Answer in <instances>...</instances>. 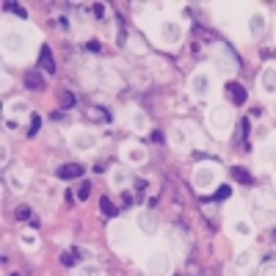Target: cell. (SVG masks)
I'll return each mask as SVG.
<instances>
[{
    "label": "cell",
    "mask_w": 276,
    "mask_h": 276,
    "mask_svg": "<svg viewBox=\"0 0 276 276\" xmlns=\"http://www.w3.org/2000/svg\"><path fill=\"white\" fill-rule=\"evenodd\" d=\"M39 127H42V116H36V113H33V116H31V127H28V136L31 138L39 133Z\"/></svg>",
    "instance_id": "obj_31"
},
{
    "label": "cell",
    "mask_w": 276,
    "mask_h": 276,
    "mask_svg": "<svg viewBox=\"0 0 276 276\" xmlns=\"http://www.w3.org/2000/svg\"><path fill=\"white\" fill-rule=\"evenodd\" d=\"M169 271H171L169 252H152L146 257V273L149 276H169Z\"/></svg>",
    "instance_id": "obj_5"
},
{
    "label": "cell",
    "mask_w": 276,
    "mask_h": 276,
    "mask_svg": "<svg viewBox=\"0 0 276 276\" xmlns=\"http://www.w3.org/2000/svg\"><path fill=\"white\" fill-rule=\"evenodd\" d=\"M230 193H232V188H230V185H221L218 191L213 193V199H227V196H230Z\"/></svg>",
    "instance_id": "obj_38"
},
{
    "label": "cell",
    "mask_w": 276,
    "mask_h": 276,
    "mask_svg": "<svg viewBox=\"0 0 276 276\" xmlns=\"http://www.w3.org/2000/svg\"><path fill=\"white\" fill-rule=\"evenodd\" d=\"M11 188H14V191H25V177L22 174H14V177H11Z\"/></svg>",
    "instance_id": "obj_36"
},
{
    "label": "cell",
    "mask_w": 276,
    "mask_h": 276,
    "mask_svg": "<svg viewBox=\"0 0 276 276\" xmlns=\"http://www.w3.org/2000/svg\"><path fill=\"white\" fill-rule=\"evenodd\" d=\"M193 185H196L199 191H210V188L215 185V169L210 163L196 166V171H193Z\"/></svg>",
    "instance_id": "obj_8"
},
{
    "label": "cell",
    "mask_w": 276,
    "mask_h": 276,
    "mask_svg": "<svg viewBox=\"0 0 276 276\" xmlns=\"http://www.w3.org/2000/svg\"><path fill=\"white\" fill-rule=\"evenodd\" d=\"M78 276H103V271H99L97 265H80L78 268Z\"/></svg>",
    "instance_id": "obj_28"
},
{
    "label": "cell",
    "mask_w": 276,
    "mask_h": 276,
    "mask_svg": "<svg viewBox=\"0 0 276 276\" xmlns=\"http://www.w3.org/2000/svg\"><path fill=\"white\" fill-rule=\"evenodd\" d=\"M72 105H75V97H72L69 91H64L61 94V108H72Z\"/></svg>",
    "instance_id": "obj_39"
},
{
    "label": "cell",
    "mask_w": 276,
    "mask_h": 276,
    "mask_svg": "<svg viewBox=\"0 0 276 276\" xmlns=\"http://www.w3.org/2000/svg\"><path fill=\"white\" fill-rule=\"evenodd\" d=\"M273 240H276V227H273Z\"/></svg>",
    "instance_id": "obj_45"
},
{
    "label": "cell",
    "mask_w": 276,
    "mask_h": 276,
    "mask_svg": "<svg viewBox=\"0 0 276 276\" xmlns=\"http://www.w3.org/2000/svg\"><path fill=\"white\" fill-rule=\"evenodd\" d=\"M89 116L99 119V124H108V122H111V113H108L105 108H97V105H94V108H89Z\"/></svg>",
    "instance_id": "obj_24"
},
{
    "label": "cell",
    "mask_w": 276,
    "mask_h": 276,
    "mask_svg": "<svg viewBox=\"0 0 276 276\" xmlns=\"http://www.w3.org/2000/svg\"><path fill=\"white\" fill-rule=\"evenodd\" d=\"M213 64L218 72H224V75H235L238 72V58H235V53L230 47H215V56H213Z\"/></svg>",
    "instance_id": "obj_4"
},
{
    "label": "cell",
    "mask_w": 276,
    "mask_h": 276,
    "mask_svg": "<svg viewBox=\"0 0 276 276\" xmlns=\"http://www.w3.org/2000/svg\"><path fill=\"white\" fill-rule=\"evenodd\" d=\"M39 66L47 75H56V58H53V50L47 44H42V50H39Z\"/></svg>",
    "instance_id": "obj_12"
},
{
    "label": "cell",
    "mask_w": 276,
    "mask_h": 276,
    "mask_svg": "<svg viewBox=\"0 0 276 276\" xmlns=\"http://www.w3.org/2000/svg\"><path fill=\"white\" fill-rule=\"evenodd\" d=\"M146 124H149V122H146V113H141V111H136V113H133V130H146Z\"/></svg>",
    "instance_id": "obj_25"
},
{
    "label": "cell",
    "mask_w": 276,
    "mask_h": 276,
    "mask_svg": "<svg viewBox=\"0 0 276 276\" xmlns=\"http://www.w3.org/2000/svg\"><path fill=\"white\" fill-rule=\"evenodd\" d=\"M265 136H268V127H265V124H260V127H257V141H262Z\"/></svg>",
    "instance_id": "obj_43"
},
{
    "label": "cell",
    "mask_w": 276,
    "mask_h": 276,
    "mask_svg": "<svg viewBox=\"0 0 276 276\" xmlns=\"http://www.w3.org/2000/svg\"><path fill=\"white\" fill-rule=\"evenodd\" d=\"M108 243H111L113 252H124V248H130L133 243V230L127 221H113L111 227H108Z\"/></svg>",
    "instance_id": "obj_1"
},
{
    "label": "cell",
    "mask_w": 276,
    "mask_h": 276,
    "mask_svg": "<svg viewBox=\"0 0 276 276\" xmlns=\"http://www.w3.org/2000/svg\"><path fill=\"white\" fill-rule=\"evenodd\" d=\"M260 276H276V262H268L265 268H262V273Z\"/></svg>",
    "instance_id": "obj_40"
},
{
    "label": "cell",
    "mask_w": 276,
    "mask_h": 276,
    "mask_svg": "<svg viewBox=\"0 0 276 276\" xmlns=\"http://www.w3.org/2000/svg\"><path fill=\"white\" fill-rule=\"evenodd\" d=\"M17 127H19V122H17L14 116H9V119H6V130H11V133H14Z\"/></svg>",
    "instance_id": "obj_41"
},
{
    "label": "cell",
    "mask_w": 276,
    "mask_h": 276,
    "mask_svg": "<svg viewBox=\"0 0 276 276\" xmlns=\"http://www.w3.org/2000/svg\"><path fill=\"white\" fill-rule=\"evenodd\" d=\"M158 33H160V42L166 47H174V44H180V39H183V25L174 22V19H166V22H160Z\"/></svg>",
    "instance_id": "obj_6"
},
{
    "label": "cell",
    "mask_w": 276,
    "mask_h": 276,
    "mask_svg": "<svg viewBox=\"0 0 276 276\" xmlns=\"http://www.w3.org/2000/svg\"><path fill=\"white\" fill-rule=\"evenodd\" d=\"M89 193H91V185H89V183H80V185H78V199H80V202L89 199Z\"/></svg>",
    "instance_id": "obj_34"
},
{
    "label": "cell",
    "mask_w": 276,
    "mask_h": 276,
    "mask_svg": "<svg viewBox=\"0 0 276 276\" xmlns=\"http://www.w3.org/2000/svg\"><path fill=\"white\" fill-rule=\"evenodd\" d=\"M254 210H260V221L271 218V210H276V202L268 191H257L254 193Z\"/></svg>",
    "instance_id": "obj_10"
},
{
    "label": "cell",
    "mask_w": 276,
    "mask_h": 276,
    "mask_svg": "<svg viewBox=\"0 0 276 276\" xmlns=\"http://www.w3.org/2000/svg\"><path fill=\"white\" fill-rule=\"evenodd\" d=\"M273 160H276V146L260 144V146H257V163H260V166H271Z\"/></svg>",
    "instance_id": "obj_17"
},
{
    "label": "cell",
    "mask_w": 276,
    "mask_h": 276,
    "mask_svg": "<svg viewBox=\"0 0 276 276\" xmlns=\"http://www.w3.org/2000/svg\"><path fill=\"white\" fill-rule=\"evenodd\" d=\"M25 47H28V42H25V33L22 31H17V28H6L3 31V53H6V56L22 58Z\"/></svg>",
    "instance_id": "obj_2"
},
{
    "label": "cell",
    "mask_w": 276,
    "mask_h": 276,
    "mask_svg": "<svg viewBox=\"0 0 276 276\" xmlns=\"http://www.w3.org/2000/svg\"><path fill=\"white\" fill-rule=\"evenodd\" d=\"M191 91H193V97L207 99L213 91V78L207 75V72H196V75L191 78Z\"/></svg>",
    "instance_id": "obj_9"
},
{
    "label": "cell",
    "mask_w": 276,
    "mask_h": 276,
    "mask_svg": "<svg viewBox=\"0 0 276 276\" xmlns=\"http://www.w3.org/2000/svg\"><path fill=\"white\" fill-rule=\"evenodd\" d=\"M19 243H22L25 248H36L39 246V238L33 232H22V235H19Z\"/></svg>",
    "instance_id": "obj_27"
},
{
    "label": "cell",
    "mask_w": 276,
    "mask_h": 276,
    "mask_svg": "<svg viewBox=\"0 0 276 276\" xmlns=\"http://www.w3.org/2000/svg\"><path fill=\"white\" fill-rule=\"evenodd\" d=\"M207 124H210L215 133H227L232 127V111L227 105H213L210 111H207Z\"/></svg>",
    "instance_id": "obj_3"
},
{
    "label": "cell",
    "mask_w": 276,
    "mask_h": 276,
    "mask_svg": "<svg viewBox=\"0 0 276 276\" xmlns=\"http://www.w3.org/2000/svg\"><path fill=\"white\" fill-rule=\"evenodd\" d=\"M61 262H64L66 268L78 265V248H75V252H64V254H61Z\"/></svg>",
    "instance_id": "obj_29"
},
{
    "label": "cell",
    "mask_w": 276,
    "mask_h": 276,
    "mask_svg": "<svg viewBox=\"0 0 276 276\" xmlns=\"http://www.w3.org/2000/svg\"><path fill=\"white\" fill-rule=\"evenodd\" d=\"M169 240H171V246L174 248H183L185 243H183V235H180V230H171L169 232Z\"/></svg>",
    "instance_id": "obj_33"
},
{
    "label": "cell",
    "mask_w": 276,
    "mask_h": 276,
    "mask_svg": "<svg viewBox=\"0 0 276 276\" xmlns=\"http://www.w3.org/2000/svg\"><path fill=\"white\" fill-rule=\"evenodd\" d=\"M248 33H252L254 39L265 33V14H262V11H254V14L248 17Z\"/></svg>",
    "instance_id": "obj_15"
},
{
    "label": "cell",
    "mask_w": 276,
    "mask_h": 276,
    "mask_svg": "<svg viewBox=\"0 0 276 276\" xmlns=\"http://www.w3.org/2000/svg\"><path fill=\"white\" fill-rule=\"evenodd\" d=\"M254 265V252H248V248H243V252H238V257H235V268L238 271H246V268Z\"/></svg>",
    "instance_id": "obj_20"
},
{
    "label": "cell",
    "mask_w": 276,
    "mask_h": 276,
    "mask_svg": "<svg viewBox=\"0 0 276 276\" xmlns=\"http://www.w3.org/2000/svg\"><path fill=\"white\" fill-rule=\"evenodd\" d=\"M3 9H6V11H11V14H17V17H22V19L28 17V11H25L22 6H19V3H6Z\"/></svg>",
    "instance_id": "obj_30"
},
{
    "label": "cell",
    "mask_w": 276,
    "mask_h": 276,
    "mask_svg": "<svg viewBox=\"0 0 276 276\" xmlns=\"http://www.w3.org/2000/svg\"><path fill=\"white\" fill-rule=\"evenodd\" d=\"M19 113H28V105H25V103H14V105H9V116H19Z\"/></svg>",
    "instance_id": "obj_32"
},
{
    "label": "cell",
    "mask_w": 276,
    "mask_h": 276,
    "mask_svg": "<svg viewBox=\"0 0 276 276\" xmlns=\"http://www.w3.org/2000/svg\"><path fill=\"white\" fill-rule=\"evenodd\" d=\"M130 180H133V174H130V169H124V166H116V169L111 171V183H113V188L130 185Z\"/></svg>",
    "instance_id": "obj_16"
},
{
    "label": "cell",
    "mask_w": 276,
    "mask_h": 276,
    "mask_svg": "<svg viewBox=\"0 0 276 276\" xmlns=\"http://www.w3.org/2000/svg\"><path fill=\"white\" fill-rule=\"evenodd\" d=\"M25 86H28L31 91H42L44 89V80L39 78V72H31V75L25 78Z\"/></svg>",
    "instance_id": "obj_23"
},
{
    "label": "cell",
    "mask_w": 276,
    "mask_h": 276,
    "mask_svg": "<svg viewBox=\"0 0 276 276\" xmlns=\"http://www.w3.org/2000/svg\"><path fill=\"white\" fill-rule=\"evenodd\" d=\"M260 86L265 94H276V66H265V69H262Z\"/></svg>",
    "instance_id": "obj_14"
},
{
    "label": "cell",
    "mask_w": 276,
    "mask_h": 276,
    "mask_svg": "<svg viewBox=\"0 0 276 276\" xmlns=\"http://www.w3.org/2000/svg\"><path fill=\"white\" fill-rule=\"evenodd\" d=\"M17 218H19V221H28V218H31V207H28V205H19V207H17Z\"/></svg>",
    "instance_id": "obj_37"
},
{
    "label": "cell",
    "mask_w": 276,
    "mask_h": 276,
    "mask_svg": "<svg viewBox=\"0 0 276 276\" xmlns=\"http://www.w3.org/2000/svg\"><path fill=\"white\" fill-rule=\"evenodd\" d=\"M99 210H103L105 215H108V218H113V215H116L119 210H116V207H113V202L111 199H108V196H103V199H99Z\"/></svg>",
    "instance_id": "obj_26"
},
{
    "label": "cell",
    "mask_w": 276,
    "mask_h": 276,
    "mask_svg": "<svg viewBox=\"0 0 276 276\" xmlns=\"http://www.w3.org/2000/svg\"><path fill=\"white\" fill-rule=\"evenodd\" d=\"M124 158H127V163H130V166H141L146 160V149H144V146H127Z\"/></svg>",
    "instance_id": "obj_19"
},
{
    "label": "cell",
    "mask_w": 276,
    "mask_h": 276,
    "mask_svg": "<svg viewBox=\"0 0 276 276\" xmlns=\"http://www.w3.org/2000/svg\"><path fill=\"white\" fill-rule=\"evenodd\" d=\"M69 144L75 146L78 152H91L94 146L99 144V138H97V133H91V130H75L69 136Z\"/></svg>",
    "instance_id": "obj_7"
},
{
    "label": "cell",
    "mask_w": 276,
    "mask_h": 276,
    "mask_svg": "<svg viewBox=\"0 0 276 276\" xmlns=\"http://www.w3.org/2000/svg\"><path fill=\"white\" fill-rule=\"evenodd\" d=\"M171 141H174L177 146H183V144H185V133L180 130V127H174V130H171Z\"/></svg>",
    "instance_id": "obj_35"
},
{
    "label": "cell",
    "mask_w": 276,
    "mask_h": 276,
    "mask_svg": "<svg viewBox=\"0 0 276 276\" xmlns=\"http://www.w3.org/2000/svg\"><path fill=\"white\" fill-rule=\"evenodd\" d=\"M86 50H89V53H97V50H99V42H89V44H86Z\"/></svg>",
    "instance_id": "obj_44"
},
{
    "label": "cell",
    "mask_w": 276,
    "mask_h": 276,
    "mask_svg": "<svg viewBox=\"0 0 276 276\" xmlns=\"http://www.w3.org/2000/svg\"><path fill=\"white\" fill-rule=\"evenodd\" d=\"M94 17H97V19H103V17H105V6H103V3L94 6Z\"/></svg>",
    "instance_id": "obj_42"
},
{
    "label": "cell",
    "mask_w": 276,
    "mask_h": 276,
    "mask_svg": "<svg viewBox=\"0 0 276 276\" xmlns=\"http://www.w3.org/2000/svg\"><path fill=\"white\" fill-rule=\"evenodd\" d=\"M136 224H138V230L144 232V235H155V232H158V218H155L152 210H138Z\"/></svg>",
    "instance_id": "obj_11"
},
{
    "label": "cell",
    "mask_w": 276,
    "mask_h": 276,
    "mask_svg": "<svg viewBox=\"0 0 276 276\" xmlns=\"http://www.w3.org/2000/svg\"><path fill=\"white\" fill-rule=\"evenodd\" d=\"M227 94H230V99H232L235 105H243L246 103V89L238 83V80H230V83H227Z\"/></svg>",
    "instance_id": "obj_18"
},
{
    "label": "cell",
    "mask_w": 276,
    "mask_h": 276,
    "mask_svg": "<svg viewBox=\"0 0 276 276\" xmlns=\"http://www.w3.org/2000/svg\"><path fill=\"white\" fill-rule=\"evenodd\" d=\"M232 177L238 180L240 185H252L254 183V177H252V171L246 169V166H232Z\"/></svg>",
    "instance_id": "obj_21"
},
{
    "label": "cell",
    "mask_w": 276,
    "mask_h": 276,
    "mask_svg": "<svg viewBox=\"0 0 276 276\" xmlns=\"http://www.w3.org/2000/svg\"><path fill=\"white\" fill-rule=\"evenodd\" d=\"M232 232L238 235V238H252V235H254V227L248 224V221L240 218V221H235V224H232Z\"/></svg>",
    "instance_id": "obj_22"
},
{
    "label": "cell",
    "mask_w": 276,
    "mask_h": 276,
    "mask_svg": "<svg viewBox=\"0 0 276 276\" xmlns=\"http://www.w3.org/2000/svg\"><path fill=\"white\" fill-rule=\"evenodd\" d=\"M80 174H83V166H80V163H64V166H58V169H56L58 180H78Z\"/></svg>",
    "instance_id": "obj_13"
}]
</instances>
